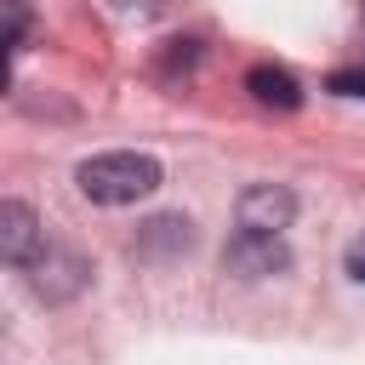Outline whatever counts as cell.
Instances as JSON below:
<instances>
[{
	"instance_id": "obj_6",
	"label": "cell",
	"mask_w": 365,
	"mask_h": 365,
	"mask_svg": "<svg viewBox=\"0 0 365 365\" xmlns=\"http://www.w3.org/2000/svg\"><path fill=\"white\" fill-rule=\"evenodd\" d=\"M23 34H29V6L23 0H6V46L23 51Z\"/></svg>"
},
{
	"instance_id": "obj_7",
	"label": "cell",
	"mask_w": 365,
	"mask_h": 365,
	"mask_svg": "<svg viewBox=\"0 0 365 365\" xmlns=\"http://www.w3.org/2000/svg\"><path fill=\"white\" fill-rule=\"evenodd\" d=\"M325 91H336V97H359V103H365V68H336V74L325 80Z\"/></svg>"
},
{
	"instance_id": "obj_3",
	"label": "cell",
	"mask_w": 365,
	"mask_h": 365,
	"mask_svg": "<svg viewBox=\"0 0 365 365\" xmlns=\"http://www.w3.org/2000/svg\"><path fill=\"white\" fill-rule=\"evenodd\" d=\"M291 217H297V194L279 182H251L240 194V228H251V234H285Z\"/></svg>"
},
{
	"instance_id": "obj_4",
	"label": "cell",
	"mask_w": 365,
	"mask_h": 365,
	"mask_svg": "<svg viewBox=\"0 0 365 365\" xmlns=\"http://www.w3.org/2000/svg\"><path fill=\"white\" fill-rule=\"evenodd\" d=\"M34 251H40V222H34V211H29L23 200H6V205H0V257H6V262H34Z\"/></svg>"
},
{
	"instance_id": "obj_5",
	"label": "cell",
	"mask_w": 365,
	"mask_h": 365,
	"mask_svg": "<svg viewBox=\"0 0 365 365\" xmlns=\"http://www.w3.org/2000/svg\"><path fill=\"white\" fill-rule=\"evenodd\" d=\"M245 91H251L262 108H285V114L302 108V86H297L285 68H274V63H257V68L245 74Z\"/></svg>"
},
{
	"instance_id": "obj_1",
	"label": "cell",
	"mask_w": 365,
	"mask_h": 365,
	"mask_svg": "<svg viewBox=\"0 0 365 365\" xmlns=\"http://www.w3.org/2000/svg\"><path fill=\"white\" fill-rule=\"evenodd\" d=\"M74 182H80V194L97 200V205H131V200H148V194L160 188V160H154V154H131V148L91 154V160H80Z\"/></svg>"
},
{
	"instance_id": "obj_8",
	"label": "cell",
	"mask_w": 365,
	"mask_h": 365,
	"mask_svg": "<svg viewBox=\"0 0 365 365\" xmlns=\"http://www.w3.org/2000/svg\"><path fill=\"white\" fill-rule=\"evenodd\" d=\"M342 262H348V274L365 285V234H354V240H348V257H342Z\"/></svg>"
},
{
	"instance_id": "obj_2",
	"label": "cell",
	"mask_w": 365,
	"mask_h": 365,
	"mask_svg": "<svg viewBox=\"0 0 365 365\" xmlns=\"http://www.w3.org/2000/svg\"><path fill=\"white\" fill-rule=\"evenodd\" d=\"M222 268L240 274V279H268V274H285L291 268V245L279 234H251L240 228L228 245H222Z\"/></svg>"
}]
</instances>
